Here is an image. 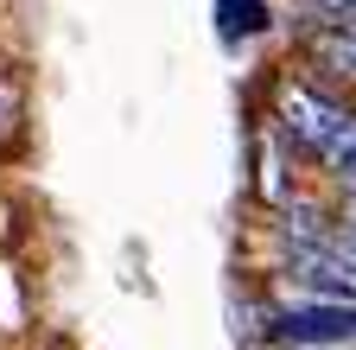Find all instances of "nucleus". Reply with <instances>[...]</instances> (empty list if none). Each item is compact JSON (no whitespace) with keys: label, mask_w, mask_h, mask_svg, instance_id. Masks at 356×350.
<instances>
[{"label":"nucleus","mask_w":356,"mask_h":350,"mask_svg":"<svg viewBox=\"0 0 356 350\" xmlns=\"http://www.w3.org/2000/svg\"><path fill=\"white\" fill-rule=\"evenodd\" d=\"M261 26H267V0H216V32L229 38V45H242Z\"/></svg>","instance_id":"20e7f679"},{"label":"nucleus","mask_w":356,"mask_h":350,"mask_svg":"<svg viewBox=\"0 0 356 350\" xmlns=\"http://www.w3.org/2000/svg\"><path fill=\"white\" fill-rule=\"evenodd\" d=\"M274 350H331V344H274Z\"/></svg>","instance_id":"6e6552de"},{"label":"nucleus","mask_w":356,"mask_h":350,"mask_svg":"<svg viewBox=\"0 0 356 350\" xmlns=\"http://www.w3.org/2000/svg\"><path fill=\"white\" fill-rule=\"evenodd\" d=\"M343 230L356 236V191H343Z\"/></svg>","instance_id":"0eeeda50"},{"label":"nucleus","mask_w":356,"mask_h":350,"mask_svg":"<svg viewBox=\"0 0 356 350\" xmlns=\"http://www.w3.org/2000/svg\"><path fill=\"white\" fill-rule=\"evenodd\" d=\"M274 134L293 147V153H305V159H331L350 134H356V109L337 96V90H325L318 77H280L274 83Z\"/></svg>","instance_id":"f257e3e1"},{"label":"nucleus","mask_w":356,"mask_h":350,"mask_svg":"<svg viewBox=\"0 0 356 350\" xmlns=\"http://www.w3.org/2000/svg\"><path fill=\"white\" fill-rule=\"evenodd\" d=\"M305 64L325 90H356V19H312L305 26Z\"/></svg>","instance_id":"7ed1b4c3"},{"label":"nucleus","mask_w":356,"mask_h":350,"mask_svg":"<svg viewBox=\"0 0 356 350\" xmlns=\"http://www.w3.org/2000/svg\"><path fill=\"white\" fill-rule=\"evenodd\" d=\"M274 344H331L356 350V299H293L280 312H267Z\"/></svg>","instance_id":"f03ea898"},{"label":"nucleus","mask_w":356,"mask_h":350,"mask_svg":"<svg viewBox=\"0 0 356 350\" xmlns=\"http://www.w3.org/2000/svg\"><path fill=\"white\" fill-rule=\"evenodd\" d=\"M318 19H356V0H305Z\"/></svg>","instance_id":"39448f33"},{"label":"nucleus","mask_w":356,"mask_h":350,"mask_svg":"<svg viewBox=\"0 0 356 350\" xmlns=\"http://www.w3.org/2000/svg\"><path fill=\"white\" fill-rule=\"evenodd\" d=\"M13 115H19V109H13V90H0V141L13 134Z\"/></svg>","instance_id":"423d86ee"}]
</instances>
